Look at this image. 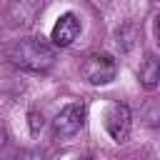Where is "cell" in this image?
<instances>
[{"instance_id": "4", "label": "cell", "mask_w": 160, "mask_h": 160, "mask_svg": "<svg viewBox=\"0 0 160 160\" xmlns=\"http://www.w3.org/2000/svg\"><path fill=\"white\" fill-rule=\"evenodd\" d=\"M102 120H105L108 135H110L115 142H125V140H128V135H130V110H128V105H122V102L108 105Z\"/></svg>"}, {"instance_id": "1", "label": "cell", "mask_w": 160, "mask_h": 160, "mask_svg": "<svg viewBox=\"0 0 160 160\" xmlns=\"http://www.w3.org/2000/svg\"><path fill=\"white\" fill-rule=\"evenodd\" d=\"M5 58L20 68V70H30V72H45L52 68L55 62V50L52 45H48L42 38H20L12 40L5 50Z\"/></svg>"}, {"instance_id": "9", "label": "cell", "mask_w": 160, "mask_h": 160, "mask_svg": "<svg viewBox=\"0 0 160 160\" xmlns=\"http://www.w3.org/2000/svg\"><path fill=\"white\" fill-rule=\"evenodd\" d=\"M5 140H8V132H5V128H2V125H0V148H2V145H5Z\"/></svg>"}, {"instance_id": "2", "label": "cell", "mask_w": 160, "mask_h": 160, "mask_svg": "<svg viewBox=\"0 0 160 160\" xmlns=\"http://www.w3.org/2000/svg\"><path fill=\"white\" fill-rule=\"evenodd\" d=\"M80 75L90 85H108L118 75V62L110 52H90L80 65Z\"/></svg>"}, {"instance_id": "3", "label": "cell", "mask_w": 160, "mask_h": 160, "mask_svg": "<svg viewBox=\"0 0 160 160\" xmlns=\"http://www.w3.org/2000/svg\"><path fill=\"white\" fill-rule=\"evenodd\" d=\"M82 125H85V105L70 102V105H65L55 115V120H52V138L55 140H70V138H75L82 130Z\"/></svg>"}, {"instance_id": "5", "label": "cell", "mask_w": 160, "mask_h": 160, "mask_svg": "<svg viewBox=\"0 0 160 160\" xmlns=\"http://www.w3.org/2000/svg\"><path fill=\"white\" fill-rule=\"evenodd\" d=\"M80 30H82L80 18H78L75 12H62V15L55 20V25H52L50 40H52L55 48H70V45L78 40Z\"/></svg>"}, {"instance_id": "6", "label": "cell", "mask_w": 160, "mask_h": 160, "mask_svg": "<svg viewBox=\"0 0 160 160\" xmlns=\"http://www.w3.org/2000/svg\"><path fill=\"white\" fill-rule=\"evenodd\" d=\"M38 10H40L38 0H12V5L8 10V18H10L12 25H22L25 28V25H32Z\"/></svg>"}, {"instance_id": "7", "label": "cell", "mask_w": 160, "mask_h": 160, "mask_svg": "<svg viewBox=\"0 0 160 160\" xmlns=\"http://www.w3.org/2000/svg\"><path fill=\"white\" fill-rule=\"evenodd\" d=\"M140 80H142V88L145 90H155L158 88V80H160V68H158V58L155 55H148L142 68H140Z\"/></svg>"}, {"instance_id": "8", "label": "cell", "mask_w": 160, "mask_h": 160, "mask_svg": "<svg viewBox=\"0 0 160 160\" xmlns=\"http://www.w3.org/2000/svg\"><path fill=\"white\" fill-rule=\"evenodd\" d=\"M28 125H30V132L32 135H40V130H42V112L30 110L28 112Z\"/></svg>"}]
</instances>
